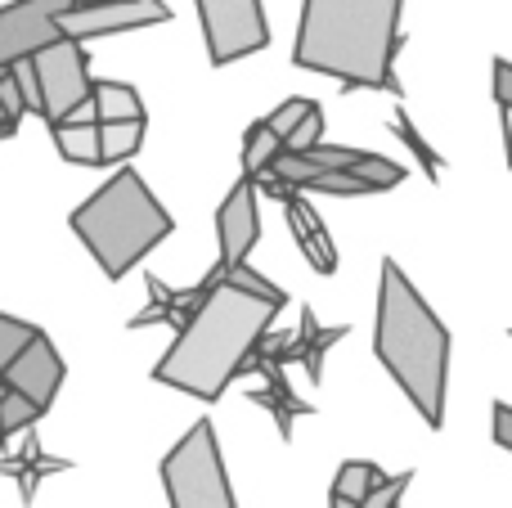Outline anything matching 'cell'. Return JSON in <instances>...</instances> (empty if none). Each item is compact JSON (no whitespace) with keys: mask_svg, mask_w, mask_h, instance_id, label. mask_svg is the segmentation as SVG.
Listing matches in <instances>:
<instances>
[{"mask_svg":"<svg viewBox=\"0 0 512 508\" xmlns=\"http://www.w3.org/2000/svg\"><path fill=\"white\" fill-rule=\"evenodd\" d=\"M405 0H306L292 63L342 86L396 90L391 63L400 50Z\"/></svg>","mask_w":512,"mask_h":508,"instance_id":"2","label":"cell"},{"mask_svg":"<svg viewBox=\"0 0 512 508\" xmlns=\"http://www.w3.org/2000/svg\"><path fill=\"white\" fill-rule=\"evenodd\" d=\"M319 135H324V113H319V104H315L288 135H283V149H288V153H306V149H315V144H319Z\"/></svg>","mask_w":512,"mask_h":508,"instance_id":"20","label":"cell"},{"mask_svg":"<svg viewBox=\"0 0 512 508\" xmlns=\"http://www.w3.org/2000/svg\"><path fill=\"white\" fill-rule=\"evenodd\" d=\"M72 234L86 243V252L108 279H122L171 234V212L153 198L140 171L117 167L72 212Z\"/></svg>","mask_w":512,"mask_h":508,"instance_id":"4","label":"cell"},{"mask_svg":"<svg viewBox=\"0 0 512 508\" xmlns=\"http://www.w3.org/2000/svg\"><path fill=\"white\" fill-rule=\"evenodd\" d=\"M5 392H18L23 401H32L36 410H50V401L59 396V383H63V360L54 351V342L45 333H36L32 342L23 347V356L5 369Z\"/></svg>","mask_w":512,"mask_h":508,"instance_id":"11","label":"cell"},{"mask_svg":"<svg viewBox=\"0 0 512 508\" xmlns=\"http://www.w3.org/2000/svg\"><path fill=\"white\" fill-rule=\"evenodd\" d=\"M95 135H99V167H117V162L140 153L144 122H104L95 126Z\"/></svg>","mask_w":512,"mask_h":508,"instance_id":"13","label":"cell"},{"mask_svg":"<svg viewBox=\"0 0 512 508\" xmlns=\"http://www.w3.org/2000/svg\"><path fill=\"white\" fill-rule=\"evenodd\" d=\"M328 508H355V504H346V500H337V495H333V500H328Z\"/></svg>","mask_w":512,"mask_h":508,"instance_id":"28","label":"cell"},{"mask_svg":"<svg viewBox=\"0 0 512 508\" xmlns=\"http://www.w3.org/2000/svg\"><path fill=\"white\" fill-rule=\"evenodd\" d=\"M396 135H400V140H405V144H409V149H414V153H418V158H423L427 176H441V158H436V153H432V149H427V144H423V135H418V131H414V126H409V122H405V113H400V117H396Z\"/></svg>","mask_w":512,"mask_h":508,"instance_id":"24","label":"cell"},{"mask_svg":"<svg viewBox=\"0 0 512 508\" xmlns=\"http://www.w3.org/2000/svg\"><path fill=\"white\" fill-rule=\"evenodd\" d=\"M405 491H409V473H400V477H382L378 491H373L369 500H360L355 508H400Z\"/></svg>","mask_w":512,"mask_h":508,"instance_id":"23","label":"cell"},{"mask_svg":"<svg viewBox=\"0 0 512 508\" xmlns=\"http://www.w3.org/2000/svg\"><path fill=\"white\" fill-rule=\"evenodd\" d=\"M495 446L512 450V410H508V401L495 405Z\"/></svg>","mask_w":512,"mask_h":508,"instance_id":"27","label":"cell"},{"mask_svg":"<svg viewBox=\"0 0 512 508\" xmlns=\"http://www.w3.org/2000/svg\"><path fill=\"white\" fill-rule=\"evenodd\" d=\"M373 351L382 369L396 378L427 428L445 423V378H450V329L436 320L409 275L396 261H382L378 284V324H373Z\"/></svg>","mask_w":512,"mask_h":508,"instance_id":"3","label":"cell"},{"mask_svg":"<svg viewBox=\"0 0 512 508\" xmlns=\"http://www.w3.org/2000/svg\"><path fill=\"white\" fill-rule=\"evenodd\" d=\"M310 108H315V99H283V104H279V108H274V113H270V117H265V126H270V131H274V135H279V144H283V135H288V131H292V126H297V122H301V117H306V113H310Z\"/></svg>","mask_w":512,"mask_h":508,"instance_id":"21","label":"cell"},{"mask_svg":"<svg viewBox=\"0 0 512 508\" xmlns=\"http://www.w3.org/2000/svg\"><path fill=\"white\" fill-rule=\"evenodd\" d=\"M9 72H14V81H18V95H23V108H27V113L41 117V90H36V72H32V63L23 59V63H14Z\"/></svg>","mask_w":512,"mask_h":508,"instance_id":"25","label":"cell"},{"mask_svg":"<svg viewBox=\"0 0 512 508\" xmlns=\"http://www.w3.org/2000/svg\"><path fill=\"white\" fill-rule=\"evenodd\" d=\"M90 108H95V126H104V122H144L140 90L122 86V81H90Z\"/></svg>","mask_w":512,"mask_h":508,"instance_id":"12","label":"cell"},{"mask_svg":"<svg viewBox=\"0 0 512 508\" xmlns=\"http://www.w3.org/2000/svg\"><path fill=\"white\" fill-rule=\"evenodd\" d=\"M36 333H41L36 324L18 320V315H0V374H5V369L23 356V347L36 338Z\"/></svg>","mask_w":512,"mask_h":508,"instance_id":"17","label":"cell"},{"mask_svg":"<svg viewBox=\"0 0 512 508\" xmlns=\"http://www.w3.org/2000/svg\"><path fill=\"white\" fill-rule=\"evenodd\" d=\"M306 158L315 162V167H324V171H355V162H360L364 153L337 149V144H315V149H306Z\"/></svg>","mask_w":512,"mask_h":508,"instance_id":"22","label":"cell"},{"mask_svg":"<svg viewBox=\"0 0 512 508\" xmlns=\"http://www.w3.org/2000/svg\"><path fill=\"white\" fill-rule=\"evenodd\" d=\"M283 153V144H279V135L270 131L265 122H252L248 126V135H243V176H256V171H270V162Z\"/></svg>","mask_w":512,"mask_h":508,"instance_id":"16","label":"cell"},{"mask_svg":"<svg viewBox=\"0 0 512 508\" xmlns=\"http://www.w3.org/2000/svg\"><path fill=\"white\" fill-rule=\"evenodd\" d=\"M77 0H9L0 5V72L59 41V18Z\"/></svg>","mask_w":512,"mask_h":508,"instance_id":"8","label":"cell"},{"mask_svg":"<svg viewBox=\"0 0 512 508\" xmlns=\"http://www.w3.org/2000/svg\"><path fill=\"white\" fill-rule=\"evenodd\" d=\"M198 18H203L207 54L216 68L239 63L270 45V23H265L261 0H198Z\"/></svg>","mask_w":512,"mask_h":508,"instance_id":"7","label":"cell"},{"mask_svg":"<svg viewBox=\"0 0 512 508\" xmlns=\"http://www.w3.org/2000/svg\"><path fill=\"white\" fill-rule=\"evenodd\" d=\"M495 104L499 108L512 104V63L508 59H495Z\"/></svg>","mask_w":512,"mask_h":508,"instance_id":"26","label":"cell"},{"mask_svg":"<svg viewBox=\"0 0 512 508\" xmlns=\"http://www.w3.org/2000/svg\"><path fill=\"white\" fill-rule=\"evenodd\" d=\"M171 9L162 0H113V5H72L59 18V32L68 41H95V36H113V32H135V27H153L167 23Z\"/></svg>","mask_w":512,"mask_h":508,"instance_id":"9","label":"cell"},{"mask_svg":"<svg viewBox=\"0 0 512 508\" xmlns=\"http://www.w3.org/2000/svg\"><path fill=\"white\" fill-rule=\"evenodd\" d=\"M378 486H382V473H378V464H369V459H346L333 477V495L346 500V504L369 500Z\"/></svg>","mask_w":512,"mask_h":508,"instance_id":"15","label":"cell"},{"mask_svg":"<svg viewBox=\"0 0 512 508\" xmlns=\"http://www.w3.org/2000/svg\"><path fill=\"white\" fill-rule=\"evenodd\" d=\"M351 176H360L369 189H391L405 180V171H400V162H387V158H373V153H364L360 162H355Z\"/></svg>","mask_w":512,"mask_h":508,"instance_id":"18","label":"cell"},{"mask_svg":"<svg viewBox=\"0 0 512 508\" xmlns=\"http://www.w3.org/2000/svg\"><path fill=\"white\" fill-rule=\"evenodd\" d=\"M283 302L288 297L270 279H261L248 266H234L230 275L207 284V297L189 315L185 329L176 333V342L158 360L153 378L162 387L194 396V401L225 396V387L252 365L256 342L270 333Z\"/></svg>","mask_w":512,"mask_h":508,"instance_id":"1","label":"cell"},{"mask_svg":"<svg viewBox=\"0 0 512 508\" xmlns=\"http://www.w3.org/2000/svg\"><path fill=\"white\" fill-rule=\"evenodd\" d=\"M216 239H221V275H230L234 266H243L248 252L256 248V239H261V212H256L252 180H239V185L225 194L221 212H216Z\"/></svg>","mask_w":512,"mask_h":508,"instance_id":"10","label":"cell"},{"mask_svg":"<svg viewBox=\"0 0 512 508\" xmlns=\"http://www.w3.org/2000/svg\"><path fill=\"white\" fill-rule=\"evenodd\" d=\"M77 5H113V0H77Z\"/></svg>","mask_w":512,"mask_h":508,"instance_id":"29","label":"cell"},{"mask_svg":"<svg viewBox=\"0 0 512 508\" xmlns=\"http://www.w3.org/2000/svg\"><path fill=\"white\" fill-rule=\"evenodd\" d=\"M162 486H167L171 508H239L212 419H198L171 446V455L162 459Z\"/></svg>","mask_w":512,"mask_h":508,"instance_id":"5","label":"cell"},{"mask_svg":"<svg viewBox=\"0 0 512 508\" xmlns=\"http://www.w3.org/2000/svg\"><path fill=\"white\" fill-rule=\"evenodd\" d=\"M32 72H36V90H41V117L50 126L68 122L77 108L90 104V54L81 41L59 36L54 45H45L41 54H32Z\"/></svg>","mask_w":512,"mask_h":508,"instance_id":"6","label":"cell"},{"mask_svg":"<svg viewBox=\"0 0 512 508\" xmlns=\"http://www.w3.org/2000/svg\"><path fill=\"white\" fill-rule=\"evenodd\" d=\"M36 419H41V410H36L32 401H23L18 392L0 396V437H5V432H23L27 423H36Z\"/></svg>","mask_w":512,"mask_h":508,"instance_id":"19","label":"cell"},{"mask_svg":"<svg viewBox=\"0 0 512 508\" xmlns=\"http://www.w3.org/2000/svg\"><path fill=\"white\" fill-rule=\"evenodd\" d=\"M54 144L68 162L77 167H99V135H95V122H59L54 126Z\"/></svg>","mask_w":512,"mask_h":508,"instance_id":"14","label":"cell"}]
</instances>
